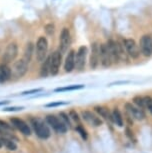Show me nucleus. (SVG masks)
Here are the masks:
<instances>
[{
  "label": "nucleus",
  "mask_w": 152,
  "mask_h": 153,
  "mask_svg": "<svg viewBox=\"0 0 152 153\" xmlns=\"http://www.w3.org/2000/svg\"><path fill=\"white\" fill-rule=\"evenodd\" d=\"M30 123L32 125L34 131H35L36 135L41 139H47V138L50 137L51 132L49 129V126L47 125L46 121H43L40 118H31L30 119Z\"/></svg>",
  "instance_id": "nucleus-1"
},
{
  "label": "nucleus",
  "mask_w": 152,
  "mask_h": 153,
  "mask_svg": "<svg viewBox=\"0 0 152 153\" xmlns=\"http://www.w3.org/2000/svg\"><path fill=\"white\" fill-rule=\"evenodd\" d=\"M28 64L24 59H19L13 63V66L11 68V78L14 80L20 79L21 77L24 76L28 70Z\"/></svg>",
  "instance_id": "nucleus-2"
},
{
  "label": "nucleus",
  "mask_w": 152,
  "mask_h": 153,
  "mask_svg": "<svg viewBox=\"0 0 152 153\" xmlns=\"http://www.w3.org/2000/svg\"><path fill=\"white\" fill-rule=\"evenodd\" d=\"M45 121L54 131L59 134L66 133L68 130L67 126L63 123V121L59 117L55 116V115H47L46 118H45Z\"/></svg>",
  "instance_id": "nucleus-3"
},
{
  "label": "nucleus",
  "mask_w": 152,
  "mask_h": 153,
  "mask_svg": "<svg viewBox=\"0 0 152 153\" xmlns=\"http://www.w3.org/2000/svg\"><path fill=\"white\" fill-rule=\"evenodd\" d=\"M48 51V41L46 37L40 36L38 40L36 42V47H35V54H36V59L38 62H43L46 59Z\"/></svg>",
  "instance_id": "nucleus-4"
},
{
  "label": "nucleus",
  "mask_w": 152,
  "mask_h": 153,
  "mask_svg": "<svg viewBox=\"0 0 152 153\" xmlns=\"http://www.w3.org/2000/svg\"><path fill=\"white\" fill-rule=\"evenodd\" d=\"M122 43H123V45H124V48L126 50L127 55H129L133 59L138 58L140 55V49L135 40L132 38H127V39L123 40Z\"/></svg>",
  "instance_id": "nucleus-5"
},
{
  "label": "nucleus",
  "mask_w": 152,
  "mask_h": 153,
  "mask_svg": "<svg viewBox=\"0 0 152 153\" xmlns=\"http://www.w3.org/2000/svg\"><path fill=\"white\" fill-rule=\"evenodd\" d=\"M71 44V34L67 27H64L61 30L59 38V52L64 54L67 52L68 48Z\"/></svg>",
  "instance_id": "nucleus-6"
},
{
  "label": "nucleus",
  "mask_w": 152,
  "mask_h": 153,
  "mask_svg": "<svg viewBox=\"0 0 152 153\" xmlns=\"http://www.w3.org/2000/svg\"><path fill=\"white\" fill-rule=\"evenodd\" d=\"M17 54H18V46L15 42L9 43L7 47L5 48V51L2 56V63L4 64H9L16 58Z\"/></svg>",
  "instance_id": "nucleus-7"
},
{
  "label": "nucleus",
  "mask_w": 152,
  "mask_h": 153,
  "mask_svg": "<svg viewBox=\"0 0 152 153\" xmlns=\"http://www.w3.org/2000/svg\"><path fill=\"white\" fill-rule=\"evenodd\" d=\"M87 53H88V49L84 45L80 46L78 50H77V52L75 53V66L78 71H82L85 68Z\"/></svg>",
  "instance_id": "nucleus-8"
},
{
  "label": "nucleus",
  "mask_w": 152,
  "mask_h": 153,
  "mask_svg": "<svg viewBox=\"0 0 152 153\" xmlns=\"http://www.w3.org/2000/svg\"><path fill=\"white\" fill-rule=\"evenodd\" d=\"M81 117L83 118V120L86 121L89 125L93 126V127H99L103 124V120L98 116V115H96L92 111H89V110L82 111Z\"/></svg>",
  "instance_id": "nucleus-9"
},
{
  "label": "nucleus",
  "mask_w": 152,
  "mask_h": 153,
  "mask_svg": "<svg viewBox=\"0 0 152 153\" xmlns=\"http://www.w3.org/2000/svg\"><path fill=\"white\" fill-rule=\"evenodd\" d=\"M61 62H62V54L59 52V50L54 51L50 55V74L52 76L58 74Z\"/></svg>",
  "instance_id": "nucleus-10"
},
{
  "label": "nucleus",
  "mask_w": 152,
  "mask_h": 153,
  "mask_svg": "<svg viewBox=\"0 0 152 153\" xmlns=\"http://www.w3.org/2000/svg\"><path fill=\"white\" fill-rule=\"evenodd\" d=\"M139 49L146 57L152 55V37L150 35H143L139 41Z\"/></svg>",
  "instance_id": "nucleus-11"
},
{
  "label": "nucleus",
  "mask_w": 152,
  "mask_h": 153,
  "mask_svg": "<svg viewBox=\"0 0 152 153\" xmlns=\"http://www.w3.org/2000/svg\"><path fill=\"white\" fill-rule=\"evenodd\" d=\"M125 109L127 111V113L130 115V117H132L133 119L141 121L145 118V112L135 106L132 102H126L125 103Z\"/></svg>",
  "instance_id": "nucleus-12"
},
{
  "label": "nucleus",
  "mask_w": 152,
  "mask_h": 153,
  "mask_svg": "<svg viewBox=\"0 0 152 153\" xmlns=\"http://www.w3.org/2000/svg\"><path fill=\"white\" fill-rule=\"evenodd\" d=\"M100 62V44L98 42H93L91 44V53H90V59L89 64L92 69L97 68Z\"/></svg>",
  "instance_id": "nucleus-13"
},
{
  "label": "nucleus",
  "mask_w": 152,
  "mask_h": 153,
  "mask_svg": "<svg viewBox=\"0 0 152 153\" xmlns=\"http://www.w3.org/2000/svg\"><path fill=\"white\" fill-rule=\"evenodd\" d=\"M10 122H11V125L13 126V128H16L17 130L21 132L22 134L28 135V136L31 134L30 127L24 120L20 119V118H17V117H12V118H10Z\"/></svg>",
  "instance_id": "nucleus-14"
},
{
  "label": "nucleus",
  "mask_w": 152,
  "mask_h": 153,
  "mask_svg": "<svg viewBox=\"0 0 152 153\" xmlns=\"http://www.w3.org/2000/svg\"><path fill=\"white\" fill-rule=\"evenodd\" d=\"M100 62H101L103 67H110L111 64L113 63L106 43L105 44H100Z\"/></svg>",
  "instance_id": "nucleus-15"
},
{
  "label": "nucleus",
  "mask_w": 152,
  "mask_h": 153,
  "mask_svg": "<svg viewBox=\"0 0 152 153\" xmlns=\"http://www.w3.org/2000/svg\"><path fill=\"white\" fill-rule=\"evenodd\" d=\"M108 47V50H109V53L111 55V58H112V62L113 63H118L120 60V52H119V45H118V41H114V40H108L107 43H106Z\"/></svg>",
  "instance_id": "nucleus-16"
},
{
  "label": "nucleus",
  "mask_w": 152,
  "mask_h": 153,
  "mask_svg": "<svg viewBox=\"0 0 152 153\" xmlns=\"http://www.w3.org/2000/svg\"><path fill=\"white\" fill-rule=\"evenodd\" d=\"M74 68H75V51L70 50L67 53L66 58H65L64 70L67 73H70V72H72L74 70Z\"/></svg>",
  "instance_id": "nucleus-17"
},
{
  "label": "nucleus",
  "mask_w": 152,
  "mask_h": 153,
  "mask_svg": "<svg viewBox=\"0 0 152 153\" xmlns=\"http://www.w3.org/2000/svg\"><path fill=\"white\" fill-rule=\"evenodd\" d=\"M94 110L98 116L102 117L103 119H105L107 122L113 123V119H112V112H110V110L106 107H103V106H96L94 107Z\"/></svg>",
  "instance_id": "nucleus-18"
},
{
  "label": "nucleus",
  "mask_w": 152,
  "mask_h": 153,
  "mask_svg": "<svg viewBox=\"0 0 152 153\" xmlns=\"http://www.w3.org/2000/svg\"><path fill=\"white\" fill-rule=\"evenodd\" d=\"M11 79V68L7 64L0 65V83H4Z\"/></svg>",
  "instance_id": "nucleus-19"
},
{
  "label": "nucleus",
  "mask_w": 152,
  "mask_h": 153,
  "mask_svg": "<svg viewBox=\"0 0 152 153\" xmlns=\"http://www.w3.org/2000/svg\"><path fill=\"white\" fill-rule=\"evenodd\" d=\"M48 74H50V56L47 57L44 61L42 62L41 68H40V76L45 78L48 76Z\"/></svg>",
  "instance_id": "nucleus-20"
},
{
  "label": "nucleus",
  "mask_w": 152,
  "mask_h": 153,
  "mask_svg": "<svg viewBox=\"0 0 152 153\" xmlns=\"http://www.w3.org/2000/svg\"><path fill=\"white\" fill-rule=\"evenodd\" d=\"M0 141L2 143V146H5L8 150L10 151H15L17 149V144L15 143V141H13L12 139L10 138H7V137H0Z\"/></svg>",
  "instance_id": "nucleus-21"
},
{
  "label": "nucleus",
  "mask_w": 152,
  "mask_h": 153,
  "mask_svg": "<svg viewBox=\"0 0 152 153\" xmlns=\"http://www.w3.org/2000/svg\"><path fill=\"white\" fill-rule=\"evenodd\" d=\"M112 119H113V123L116 124L117 126L122 127L123 124H124V121H123V117L121 112L118 108H114L112 111Z\"/></svg>",
  "instance_id": "nucleus-22"
},
{
  "label": "nucleus",
  "mask_w": 152,
  "mask_h": 153,
  "mask_svg": "<svg viewBox=\"0 0 152 153\" xmlns=\"http://www.w3.org/2000/svg\"><path fill=\"white\" fill-rule=\"evenodd\" d=\"M32 54H33V43L28 42L27 44L25 45L24 52H23V58L22 59H24L27 63H29L31 60V57H32Z\"/></svg>",
  "instance_id": "nucleus-23"
},
{
  "label": "nucleus",
  "mask_w": 152,
  "mask_h": 153,
  "mask_svg": "<svg viewBox=\"0 0 152 153\" xmlns=\"http://www.w3.org/2000/svg\"><path fill=\"white\" fill-rule=\"evenodd\" d=\"M59 118L63 121V123L67 126V128H72V124H71V119L69 117V114L65 113V112H60Z\"/></svg>",
  "instance_id": "nucleus-24"
},
{
  "label": "nucleus",
  "mask_w": 152,
  "mask_h": 153,
  "mask_svg": "<svg viewBox=\"0 0 152 153\" xmlns=\"http://www.w3.org/2000/svg\"><path fill=\"white\" fill-rule=\"evenodd\" d=\"M133 104L140 108L141 110H145V104H144V98L143 96H135L133 97Z\"/></svg>",
  "instance_id": "nucleus-25"
},
{
  "label": "nucleus",
  "mask_w": 152,
  "mask_h": 153,
  "mask_svg": "<svg viewBox=\"0 0 152 153\" xmlns=\"http://www.w3.org/2000/svg\"><path fill=\"white\" fill-rule=\"evenodd\" d=\"M84 87V85H72V86H66V87H59L56 88L55 92H63V91H71V90H77V89H81Z\"/></svg>",
  "instance_id": "nucleus-26"
},
{
  "label": "nucleus",
  "mask_w": 152,
  "mask_h": 153,
  "mask_svg": "<svg viewBox=\"0 0 152 153\" xmlns=\"http://www.w3.org/2000/svg\"><path fill=\"white\" fill-rule=\"evenodd\" d=\"M143 98H144L145 109H147V110L152 114V97L151 96H143Z\"/></svg>",
  "instance_id": "nucleus-27"
},
{
  "label": "nucleus",
  "mask_w": 152,
  "mask_h": 153,
  "mask_svg": "<svg viewBox=\"0 0 152 153\" xmlns=\"http://www.w3.org/2000/svg\"><path fill=\"white\" fill-rule=\"evenodd\" d=\"M76 131L78 132V133H79L80 135H81V137H82L84 140L87 139V132H86L85 128L81 125V124H79V125H77V126H76Z\"/></svg>",
  "instance_id": "nucleus-28"
},
{
  "label": "nucleus",
  "mask_w": 152,
  "mask_h": 153,
  "mask_svg": "<svg viewBox=\"0 0 152 153\" xmlns=\"http://www.w3.org/2000/svg\"><path fill=\"white\" fill-rule=\"evenodd\" d=\"M69 117H70V119L71 120H73L74 122H76L77 123V125H79V124H81L80 123V118H79V115L78 113L75 111V110H71L69 112Z\"/></svg>",
  "instance_id": "nucleus-29"
},
{
  "label": "nucleus",
  "mask_w": 152,
  "mask_h": 153,
  "mask_svg": "<svg viewBox=\"0 0 152 153\" xmlns=\"http://www.w3.org/2000/svg\"><path fill=\"white\" fill-rule=\"evenodd\" d=\"M0 128L3 129V130L9 131V132L13 130V126L10 125V124H8L7 122H5L3 120H0Z\"/></svg>",
  "instance_id": "nucleus-30"
},
{
  "label": "nucleus",
  "mask_w": 152,
  "mask_h": 153,
  "mask_svg": "<svg viewBox=\"0 0 152 153\" xmlns=\"http://www.w3.org/2000/svg\"><path fill=\"white\" fill-rule=\"evenodd\" d=\"M45 31L48 33V34H53L54 32V25L53 24H47L46 26H45Z\"/></svg>",
  "instance_id": "nucleus-31"
},
{
  "label": "nucleus",
  "mask_w": 152,
  "mask_h": 153,
  "mask_svg": "<svg viewBox=\"0 0 152 153\" xmlns=\"http://www.w3.org/2000/svg\"><path fill=\"white\" fill-rule=\"evenodd\" d=\"M67 104L66 102H61V101H58V102H53V103H48L46 104V107H55V106H60V105H64Z\"/></svg>",
  "instance_id": "nucleus-32"
},
{
  "label": "nucleus",
  "mask_w": 152,
  "mask_h": 153,
  "mask_svg": "<svg viewBox=\"0 0 152 153\" xmlns=\"http://www.w3.org/2000/svg\"><path fill=\"white\" fill-rule=\"evenodd\" d=\"M42 91L41 88H37V89H31V90H27V91H24L22 95H27V94H33V93H38V92Z\"/></svg>",
  "instance_id": "nucleus-33"
},
{
  "label": "nucleus",
  "mask_w": 152,
  "mask_h": 153,
  "mask_svg": "<svg viewBox=\"0 0 152 153\" xmlns=\"http://www.w3.org/2000/svg\"><path fill=\"white\" fill-rule=\"evenodd\" d=\"M23 107H10V108H4V111H17V110H22Z\"/></svg>",
  "instance_id": "nucleus-34"
},
{
  "label": "nucleus",
  "mask_w": 152,
  "mask_h": 153,
  "mask_svg": "<svg viewBox=\"0 0 152 153\" xmlns=\"http://www.w3.org/2000/svg\"><path fill=\"white\" fill-rule=\"evenodd\" d=\"M8 103V101H1V102H0V105H3V104H7Z\"/></svg>",
  "instance_id": "nucleus-35"
},
{
  "label": "nucleus",
  "mask_w": 152,
  "mask_h": 153,
  "mask_svg": "<svg viewBox=\"0 0 152 153\" xmlns=\"http://www.w3.org/2000/svg\"><path fill=\"white\" fill-rule=\"evenodd\" d=\"M2 147V143H1V141H0V148Z\"/></svg>",
  "instance_id": "nucleus-36"
}]
</instances>
